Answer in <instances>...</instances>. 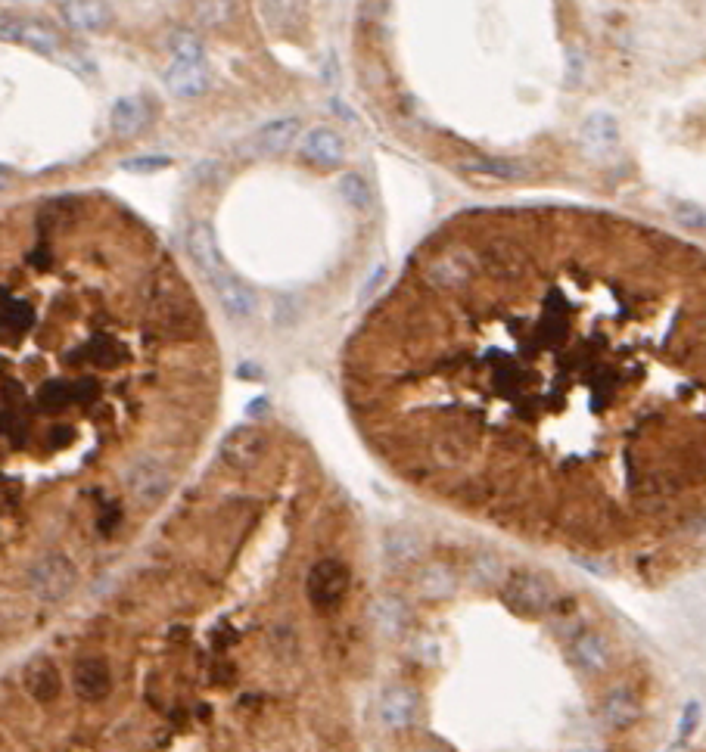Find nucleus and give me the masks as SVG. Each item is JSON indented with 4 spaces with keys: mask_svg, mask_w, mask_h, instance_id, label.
<instances>
[{
    "mask_svg": "<svg viewBox=\"0 0 706 752\" xmlns=\"http://www.w3.org/2000/svg\"><path fill=\"white\" fill-rule=\"evenodd\" d=\"M60 16L69 28H75V32H88V35L106 32V28L112 25V10L103 4V0H63Z\"/></svg>",
    "mask_w": 706,
    "mask_h": 752,
    "instance_id": "nucleus-10",
    "label": "nucleus"
},
{
    "mask_svg": "<svg viewBox=\"0 0 706 752\" xmlns=\"http://www.w3.org/2000/svg\"><path fill=\"white\" fill-rule=\"evenodd\" d=\"M679 215H682V224H694V227H703V212L697 209V206H682L679 209Z\"/></svg>",
    "mask_w": 706,
    "mask_h": 752,
    "instance_id": "nucleus-31",
    "label": "nucleus"
},
{
    "mask_svg": "<svg viewBox=\"0 0 706 752\" xmlns=\"http://www.w3.org/2000/svg\"><path fill=\"white\" fill-rule=\"evenodd\" d=\"M340 193L352 209L371 206V187H367V181L358 175V171H346V175L340 178Z\"/></svg>",
    "mask_w": 706,
    "mask_h": 752,
    "instance_id": "nucleus-24",
    "label": "nucleus"
},
{
    "mask_svg": "<svg viewBox=\"0 0 706 752\" xmlns=\"http://www.w3.org/2000/svg\"><path fill=\"white\" fill-rule=\"evenodd\" d=\"M302 156L318 168H336L346 156V143L333 128H312L302 137Z\"/></svg>",
    "mask_w": 706,
    "mask_h": 752,
    "instance_id": "nucleus-12",
    "label": "nucleus"
},
{
    "mask_svg": "<svg viewBox=\"0 0 706 752\" xmlns=\"http://www.w3.org/2000/svg\"><path fill=\"white\" fill-rule=\"evenodd\" d=\"M246 411L249 414H262V411H271V404H268V398H262V401H252Z\"/></svg>",
    "mask_w": 706,
    "mask_h": 752,
    "instance_id": "nucleus-32",
    "label": "nucleus"
},
{
    "mask_svg": "<svg viewBox=\"0 0 706 752\" xmlns=\"http://www.w3.org/2000/svg\"><path fill=\"white\" fill-rule=\"evenodd\" d=\"M570 662L576 669L588 672V675H604L613 662L610 644L604 634L598 631H579L576 638L570 641Z\"/></svg>",
    "mask_w": 706,
    "mask_h": 752,
    "instance_id": "nucleus-8",
    "label": "nucleus"
},
{
    "mask_svg": "<svg viewBox=\"0 0 706 752\" xmlns=\"http://www.w3.org/2000/svg\"><path fill=\"white\" fill-rule=\"evenodd\" d=\"M420 538L411 529H389L383 535V560L392 569H405L420 560Z\"/></svg>",
    "mask_w": 706,
    "mask_h": 752,
    "instance_id": "nucleus-17",
    "label": "nucleus"
},
{
    "mask_svg": "<svg viewBox=\"0 0 706 752\" xmlns=\"http://www.w3.org/2000/svg\"><path fill=\"white\" fill-rule=\"evenodd\" d=\"M601 715L613 731H629L632 725H638L641 718V703L635 697L632 687H613L604 703H601Z\"/></svg>",
    "mask_w": 706,
    "mask_h": 752,
    "instance_id": "nucleus-15",
    "label": "nucleus"
},
{
    "mask_svg": "<svg viewBox=\"0 0 706 752\" xmlns=\"http://www.w3.org/2000/svg\"><path fill=\"white\" fill-rule=\"evenodd\" d=\"M414 588H417L420 597H427V600H442V597H451V594H455V588H458V575L451 572L448 566H442V563H430V566H423V569L414 575Z\"/></svg>",
    "mask_w": 706,
    "mask_h": 752,
    "instance_id": "nucleus-18",
    "label": "nucleus"
},
{
    "mask_svg": "<svg viewBox=\"0 0 706 752\" xmlns=\"http://www.w3.org/2000/svg\"><path fill=\"white\" fill-rule=\"evenodd\" d=\"M66 401H69V383L66 380L44 383V389H41V404H44V408L56 411V408H63Z\"/></svg>",
    "mask_w": 706,
    "mask_h": 752,
    "instance_id": "nucleus-28",
    "label": "nucleus"
},
{
    "mask_svg": "<svg viewBox=\"0 0 706 752\" xmlns=\"http://www.w3.org/2000/svg\"><path fill=\"white\" fill-rule=\"evenodd\" d=\"M147 125V103L140 97H122L116 100L109 112V128L116 131L119 137H134L140 128Z\"/></svg>",
    "mask_w": 706,
    "mask_h": 752,
    "instance_id": "nucleus-21",
    "label": "nucleus"
},
{
    "mask_svg": "<svg viewBox=\"0 0 706 752\" xmlns=\"http://www.w3.org/2000/svg\"><path fill=\"white\" fill-rule=\"evenodd\" d=\"M78 588V569L63 554H44L28 566V591L38 600L60 603Z\"/></svg>",
    "mask_w": 706,
    "mask_h": 752,
    "instance_id": "nucleus-3",
    "label": "nucleus"
},
{
    "mask_svg": "<svg viewBox=\"0 0 706 752\" xmlns=\"http://www.w3.org/2000/svg\"><path fill=\"white\" fill-rule=\"evenodd\" d=\"M128 488L140 504L156 507L172 488V473L156 457H137L128 467Z\"/></svg>",
    "mask_w": 706,
    "mask_h": 752,
    "instance_id": "nucleus-6",
    "label": "nucleus"
},
{
    "mask_svg": "<svg viewBox=\"0 0 706 752\" xmlns=\"http://www.w3.org/2000/svg\"><path fill=\"white\" fill-rule=\"evenodd\" d=\"M408 619H411V613H408V603L402 597L383 594L374 600V622L386 638H399V634L408 628Z\"/></svg>",
    "mask_w": 706,
    "mask_h": 752,
    "instance_id": "nucleus-20",
    "label": "nucleus"
},
{
    "mask_svg": "<svg viewBox=\"0 0 706 752\" xmlns=\"http://www.w3.org/2000/svg\"><path fill=\"white\" fill-rule=\"evenodd\" d=\"M16 44L35 50V53H44V56H56V53H60V47H63L60 35H56L50 25H44L38 19H25V16H19Z\"/></svg>",
    "mask_w": 706,
    "mask_h": 752,
    "instance_id": "nucleus-19",
    "label": "nucleus"
},
{
    "mask_svg": "<svg viewBox=\"0 0 706 752\" xmlns=\"http://www.w3.org/2000/svg\"><path fill=\"white\" fill-rule=\"evenodd\" d=\"M470 575H473V582H476V585H495V582H498V575H501V563H498V557H495V554H479V557L473 560Z\"/></svg>",
    "mask_w": 706,
    "mask_h": 752,
    "instance_id": "nucleus-26",
    "label": "nucleus"
},
{
    "mask_svg": "<svg viewBox=\"0 0 706 752\" xmlns=\"http://www.w3.org/2000/svg\"><path fill=\"white\" fill-rule=\"evenodd\" d=\"M25 690L32 693V700L38 703H53V700H60V693H63V675L50 659H35V662H28V669H25Z\"/></svg>",
    "mask_w": 706,
    "mask_h": 752,
    "instance_id": "nucleus-16",
    "label": "nucleus"
},
{
    "mask_svg": "<svg viewBox=\"0 0 706 752\" xmlns=\"http://www.w3.org/2000/svg\"><path fill=\"white\" fill-rule=\"evenodd\" d=\"M461 171L479 178H495V181H517L523 175V168L517 162L507 159H489V156H470L461 162Z\"/></svg>",
    "mask_w": 706,
    "mask_h": 752,
    "instance_id": "nucleus-22",
    "label": "nucleus"
},
{
    "mask_svg": "<svg viewBox=\"0 0 706 752\" xmlns=\"http://www.w3.org/2000/svg\"><path fill=\"white\" fill-rule=\"evenodd\" d=\"M10 175H13V171L7 168V165H0V190H4L7 187V181H10Z\"/></svg>",
    "mask_w": 706,
    "mask_h": 752,
    "instance_id": "nucleus-33",
    "label": "nucleus"
},
{
    "mask_svg": "<svg viewBox=\"0 0 706 752\" xmlns=\"http://www.w3.org/2000/svg\"><path fill=\"white\" fill-rule=\"evenodd\" d=\"M551 600H554V588L542 572L517 569V572L507 575V582L501 585V603L520 619L545 616Z\"/></svg>",
    "mask_w": 706,
    "mask_h": 752,
    "instance_id": "nucleus-2",
    "label": "nucleus"
},
{
    "mask_svg": "<svg viewBox=\"0 0 706 752\" xmlns=\"http://www.w3.org/2000/svg\"><path fill=\"white\" fill-rule=\"evenodd\" d=\"M697 721H700V703H688L682 712V721H679V740H688L694 734Z\"/></svg>",
    "mask_w": 706,
    "mask_h": 752,
    "instance_id": "nucleus-29",
    "label": "nucleus"
},
{
    "mask_svg": "<svg viewBox=\"0 0 706 752\" xmlns=\"http://www.w3.org/2000/svg\"><path fill=\"white\" fill-rule=\"evenodd\" d=\"M168 47H172L175 60L206 63V47H203V41L196 38L193 32H175V35H172V41H168Z\"/></svg>",
    "mask_w": 706,
    "mask_h": 752,
    "instance_id": "nucleus-25",
    "label": "nucleus"
},
{
    "mask_svg": "<svg viewBox=\"0 0 706 752\" xmlns=\"http://www.w3.org/2000/svg\"><path fill=\"white\" fill-rule=\"evenodd\" d=\"M172 165L168 156H137V159H125L122 171H134V175H153V171H162Z\"/></svg>",
    "mask_w": 706,
    "mask_h": 752,
    "instance_id": "nucleus-27",
    "label": "nucleus"
},
{
    "mask_svg": "<svg viewBox=\"0 0 706 752\" xmlns=\"http://www.w3.org/2000/svg\"><path fill=\"white\" fill-rule=\"evenodd\" d=\"M420 712V700L411 687H389L380 700V721L392 731L411 728Z\"/></svg>",
    "mask_w": 706,
    "mask_h": 752,
    "instance_id": "nucleus-11",
    "label": "nucleus"
},
{
    "mask_svg": "<svg viewBox=\"0 0 706 752\" xmlns=\"http://www.w3.org/2000/svg\"><path fill=\"white\" fill-rule=\"evenodd\" d=\"M190 16L200 28H224L234 19V0H193Z\"/></svg>",
    "mask_w": 706,
    "mask_h": 752,
    "instance_id": "nucleus-23",
    "label": "nucleus"
},
{
    "mask_svg": "<svg viewBox=\"0 0 706 752\" xmlns=\"http://www.w3.org/2000/svg\"><path fill=\"white\" fill-rule=\"evenodd\" d=\"M209 69L206 63H190V60H172V66L165 69V84L168 91L178 97H203L209 91Z\"/></svg>",
    "mask_w": 706,
    "mask_h": 752,
    "instance_id": "nucleus-13",
    "label": "nucleus"
},
{
    "mask_svg": "<svg viewBox=\"0 0 706 752\" xmlns=\"http://www.w3.org/2000/svg\"><path fill=\"white\" fill-rule=\"evenodd\" d=\"M579 140H582L585 153L607 156L619 143V125L610 112H591L579 128Z\"/></svg>",
    "mask_w": 706,
    "mask_h": 752,
    "instance_id": "nucleus-14",
    "label": "nucleus"
},
{
    "mask_svg": "<svg viewBox=\"0 0 706 752\" xmlns=\"http://www.w3.org/2000/svg\"><path fill=\"white\" fill-rule=\"evenodd\" d=\"M72 687H75V693H78V700H84V703H100V700H106L109 697V690H112V675H109V665L103 662V659H81L78 665H75V672H72Z\"/></svg>",
    "mask_w": 706,
    "mask_h": 752,
    "instance_id": "nucleus-9",
    "label": "nucleus"
},
{
    "mask_svg": "<svg viewBox=\"0 0 706 752\" xmlns=\"http://www.w3.org/2000/svg\"><path fill=\"white\" fill-rule=\"evenodd\" d=\"M383 274H386V268L380 265V268H374V274H371V280H367L364 286H361V302L364 299H371L374 296V289L380 286V280H383Z\"/></svg>",
    "mask_w": 706,
    "mask_h": 752,
    "instance_id": "nucleus-30",
    "label": "nucleus"
},
{
    "mask_svg": "<svg viewBox=\"0 0 706 752\" xmlns=\"http://www.w3.org/2000/svg\"><path fill=\"white\" fill-rule=\"evenodd\" d=\"M187 252L193 258L196 271L203 274V280L215 293V299L221 302L224 314H228L231 321H252L256 311H259V302H256V296H252V289L228 265H224V258L218 252L215 230L206 221H193L190 224Z\"/></svg>",
    "mask_w": 706,
    "mask_h": 752,
    "instance_id": "nucleus-1",
    "label": "nucleus"
},
{
    "mask_svg": "<svg viewBox=\"0 0 706 752\" xmlns=\"http://www.w3.org/2000/svg\"><path fill=\"white\" fill-rule=\"evenodd\" d=\"M296 137H299V119L284 115V119H274V122L262 125L256 134H249L243 150H246V156H277V153L290 150Z\"/></svg>",
    "mask_w": 706,
    "mask_h": 752,
    "instance_id": "nucleus-7",
    "label": "nucleus"
},
{
    "mask_svg": "<svg viewBox=\"0 0 706 752\" xmlns=\"http://www.w3.org/2000/svg\"><path fill=\"white\" fill-rule=\"evenodd\" d=\"M265 454H268V436H265L259 426H237L221 442L224 464L240 470V473L259 467Z\"/></svg>",
    "mask_w": 706,
    "mask_h": 752,
    "instance_id": "nucleus-5",
    "label": "nucleus"
},
{
    "mask_svg": "<svg viewBox=\"0 0 706 752\" xmlns=\"http://www.w3.org/2000/svg\"><path fill=\"white\" fill-rule=\"evenodd\" d=\"M349 566L343 560H321L312 566V572H308L305 578V591H308V600H312L318 610H333L336 603H340L349 591Z\"/></svg>",
    "mask_w": 706,
    "mask_h": 752,
    "instance_id": "nucleus-4",
    "label": "nucleus"
}]
</instances>
